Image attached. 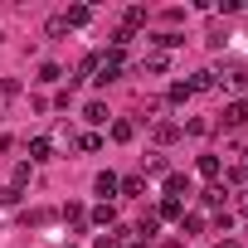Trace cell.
<instances>
[{"label": "cell", "mask_w": 248, "mask_h": 248, "mask_svg": "<svg viewBox=\"0 0 248 248\" xmlns=\"http://www.w3.org/2000/svg\"><path fill=\"white\" fill-rule=\"evenodd\" d=\"M214 88H224V93H248V68H243V63L219 68V73H214Z\"/></svg>", "instance_id": "obj_1"}, {"label": "cell", "mask_w": 248, "mask_h": 248, "mask_svg": "<svg viewBox=\"0 0 248 248\" xmlns=\"http://www.w3.org/2000/svg\"><path fill=\"white\" fill-rule=\"evenodd\" d=\"M117 185H122V180H117V175H112V170H97V180H93V190H97V195H102V204H107V200H112V195H117Z\"/></svg>", "instance_id": "obj_2"}, {"label": "cell", "mask_w": 248, "mask_h": 248, "mask_svg": "<svg viewBox=\"0 0 248 248\" xmlns=\"http://www.w3.org/2000/svg\"><path fill=\"white\" fill-rule=\"evenodd\" d=\"M185 195H190V175H175L170 170L166 175V200H185Z\"/></svg>", "instance_id": "obj_3"}, {"label": "cell", "mask_w": 248, "mask_h": 248, "mask_svg": "<svg viewBox=\"0 0 248 248\" xmlns=\"http://www.w3.org/2000/svg\"><path fill=\"white\" fill-rule=\"evenodd\" d=\"M243 122H248V102L238 97V102H229V107H224V127H243Z\"/></svg>", "instance_id": "obj_4"}, {"label": "cell", "mask_w": 248, "mask_h": 248, "mask_svg": "<svg viewBox=\"0 0 248 248\" xmlns=\"http://www.w3.org/2000/svg\"><path fill=\"white\" fill-rule=\"evenodd\" d=\"M166 68H170V59H166V54H161V49H156V54H146V59H141V73H166Z\"/></svg>", "instance_id": "obj_5"}, {"label": "cell", "mask_w": 248, "mask_h": 248, "mask_svg": "<svg viewBox=\"0 0 248 248\" xmlns=\"http://www.w3.org/2000/svg\"><path fill=\"white\" fill-rule=\"evenodd\" d=\"M49 156H54V141L49 137H34L30 141V161H49Z\"/></svg>", "instance_id": "obj_6"}, {"label": "cell", "mask_w": 248, "mask_h": 248, "mask_svg": "<svg viewBox=\"0 0 248 248\" xmlns=\"http://www.w3.org/2000/svg\"><path fill=\"white\" fill-rule=\"evenodd\" d=\"M141 25H146V10H141V5H132L127 15H122V30H127V34H132V30H141Z\"/></svg>", "instance_id": "obj_7"}, {"label": "cell", "mask_w": 248, "mask_h": 248, "mask_svg": "<svg viewBox=\"0 0 248 248\" xmlns=\"http://www.w3.org/2000/svg\"><path fill=\"white\" fill-rule=\"evenodd\" d=\"M83 117L93 122V127H97V122H107V102H102V97H93V102L83 107Z\"/></svg>", "instance_id": "obj_8"}, {"label": "cell", "mask_w": 248, "mask_h": 248, "mask_svg": "<svg viewBox=\"0 0 248 248\" xmlns=\"http://www.w3.org/2000/svg\"><path fill=\"white\" fill-rule=\"evenodd\" d=\"M63 20H68V30H83V25L93 20V10H88V5H73V10L63 15Z\"/></svg>", "instance_id": "obj_9"}, {"label": "cell", "mask_w": 248, "mask_h": 248, "mask_svg": "<svg viewBox=\"0 0 248 248\" xmlns=\"http://www.w3.org/2000/svg\"><path fill=\"white\" fill-rule=\"evenodd\" d=\"M117 190H122V195H146V175H127Z\"/></svg>", "instance_id": "obj_10"}, {"label": "cell", "mask_w": 248, "mask_h": 248, "mask_svg": "<svg viewBox=\"0 0 248 248\" xmlns=\"http://www.w3.org/2000/svg\"><path fill=\"white\" fill-rule=\"evenodd\" d=\"M122 233H127V229H112V233H97V238H93V248H122Z\"/></svg>", "instance_id": "obj_11"}, {"label": "cell", "mask_w": 248, "mask_h": 248, "mask_svg": "<svg viewBox=\"0 0 248 248\" xmlns=\"http://www.w3.org/2000/svg\"><path fill=\"white\" fill-rule=\"evenodd\" d=\"M195 170H200L204 180H214V175H219V156H200V161H195Z\"/></svg>", "instance_id": "obj_12"}, {"label": "cell", "mask_w": 248, "mask_h": 248, "mask_svg": "<svg viewBox=\"0 0 248 248\" xmlns=\"http://www.w3.org/2000/svg\"><path fill=\"white\" fill-rule=\"evenodd\" d=\"M180 214H185L180 200H161V209H156V219H180Z\"/></svg>", "instance_id": "obj_13"}, {"label": "cell", "mask_w": 248, "mask_h": 248, "mask_svg": "<svg viewBox=\"0 0 248 248\" xmlns=\"http://www.w3.org/2000/svg\"><path fill=\"white\" fill-rule=\"evenodd\" d=\"M175 137H180V127H175V122H161V127H156V141H161V146H170Z\"/></svg>", "instance_id": "obj_14"}, {"label": "cell", "mask_w": 248, "mask_h": 248, "mask_svg": "<svg viewBox=\"0 0 248 248\" xmlns=\"http://www.w3.org/2000/svg\"><path fill=\"white\" fill-rule=\"evenodd\" d=\"M156 44H161V54H166V49H180V44H185V34H175V30H166V34H156Z\"/></svg>", "instance_id": "obj_15"}, {"label": "cell", "mask_w": 248, "mask_h": 248, "mask_svg": "<svg viewBox=\"0 0 248 248\" xmlns=\"http://www.w3.org/2000/svg\"><path fill=\"white\" fill-rule=\"evenodd\" d=\"M132 137H137L132 122H112V141H132Z\"/></svg>", "instance_id": "obj_16"}, {"label": "cell", "mask_w": 248, "mask_h": 248, "mask_svg": "<svg viewBox=\"0 0 248 248\" xmlns=\"http://www.w3.org/2000/svg\"><path fill=\"white\" fill-rule=\"evenodd\" d=\"M44 34H49V39H59V34H68V20H63V15H54V20L44 25Z\"/></svg>", "instance_id": "obj_17"}, {"label": "cell", "mask_w": 248, "mask_h": 248, "mask_svg": "<svg viewBox=\"0 0 248 248\" xmlns=\"http://www.w3.org/2000/svg\"><path fill=\"white\" fill-rule=\"evenodd\" d=\"M209 88H214V73H195L190 78V93H209Z\"/></svg>", "instance_id": "obj_18"}, {"label": "cell", "mask_w": 248, "mask_h": 248, "mask_svg": "<svg viewBox=\"0 0 248 248\" xmlns=\"http://www.w3.org/2000/svg\"><path fill=\"white\" fill-rule=\"evenodd\" d=\"M73 141H78V151H97V146H102L97 132H83V137H73Z\"/></svg>", "instance_id": "obj_19"}, {"label": "cell", "mask_w": 248, "mask_h": 248, "mask_svg": "<svg viewBox=\"0 0 248 248\" xmlns=\"http://www.w3.org/2000/svg\"><path fill=\"white\" fill-rule=\"evenodd\" d=\"M200 229H204L200 214H180V233H200Z\"/></svg>", "instance_id": "obj_20"}, {"label": "cell", "mask_w": 248, "mask_h": 248, "mask_svg": "<svg viewBox=\"0 0 248 248\" xmlns=\"http://www.w3.org/2000/svg\"><path fill=\"white\" fill-rule=\"evenodd\" d=\"M59 78H63L59 63H44V68H39V83H59Z\"/></svg>", "instance_id": "obj_21"}, {"label": "cell", "mask_w": 248, "mask_h": 248, "mask_svg": "<svg viewBox=\"0 0 248 248\" xmlns=\"http://www.w3.org/2000/svg\"><path fill=\"white\" fill-rule=\"evenodd\" d=\"M200 200H204V204H214V209H219V204H224V185H209V190H204V195H200Z\"/></svg>", "instance_id": "obj_22"}, {"label": "cell", "mask_w": 248, "mask_h": 248, "mask_svg": "<svg viewBox=\"0 0 248 248\" xmlns=\"http://www.w3.org/2000/svg\"><path fill=\"white\" fill-rule=\"evenodd\" d=\"M112 219H117L112 204H97V209H93V224H112Z\"/></svg>", "instance_id": "obj_23"}, {"label": "cell", "mask_w": 248, "mask_h": 248, "mask_svg": "<svg viewBox=\"0 0 248 248\" xmlns=\"http://www.w3.org/2000/svg\"><path fill=\"white\" fill-rule=\"evenodd\" d=\"M156 229H161V219H156V214H141V224H137V233H146V238H151Z\"/></svg>", "instance_id": "obj_24"}, {"label": "cell", "mask_w": 248, "mask_h": 248, "mask_svg": "<svg viewBox=\"0 0 248 248\" xmlns=\"http://www.w3.org/2000/svg\"><path fill=\"white\" fill-rule=\"evenodd\" d=\"M185 132H190V137H204V132H209V122H204V117H190V122H185Z\"/></svg>", "instance_id": "obj_25"}, {"label": "cell", "mask_w": 248, "mask_h": 248, "mask_svg": "<svg viewBox=\"0 0 248 248\" xmlns=\"http://www.w3.org/2000/svg\"><path fill=\"white\" fill-rule=\"evenodd\" d=\"M185 97H195L190 83H170V102H185Z\"/></svg>", "instance_id": "obj_26"}, {"label": "cell", "mask_w": 248, "mask_h": 248, "mask_svg": "<svg viewBox=\"0 0 248 248\" xmlns=\"http://www.w3.org/2000/svg\"><path fill=\"white\" fill-rule=\"evenodd\" d=\"M146 175H170V170H166V156H151V161H146Z\"/></svg>", "instance_id": "obj_27"}, {"label": "cell", "mask_w": 248, "mask_h": 248, "mask_svg": "<svg viewBox=\"0 0 248 248\" xmlns=\"http://www.w3.org/2000/svg\"><path fill=\"white\" fill-rule=\"evenodd\" d=\"M214 229H219V233H229V229H233V214H229V209H219V214H214Z\"/></svg>", "instance_id": "obj_28"}, {"label": "cell", "mask_w": 248, "mask_h": 248, "mask_svg": "<svg viewBox=\"0 0 248 248\" xmlns=\"http://www.w3.org/2000/svg\"><path fill=\"white\" fill-rule=\"evenodd\" d=\"M233 209H238V214L248 219V190H238V200H233Z\"/></svg>", "instance_id": "obj_29"}, {"label": "cell", "mask_w": 248, "mask_h": 248, "mask_svg": "<svg viewBox=\"0 0 248 248\" xmlns=\"http://www.w3.org/2000/svg\"><path fill=\"white\" fill-rule=\"evenodd\" d=\"M122 248H151V243L146 238H132V243H122Z\"/></svg>", "instance_id": "obj_30"}, {"label": "cell", "mask_w": 248, "mask_h": 248, "mask_svg": "<svg viewBox=\"0 0 248 248\" xmlns=\"http://www.w3.org/2000/svg\"><path fill=\"white\" fill-rule=\"evenodd\" d=\"M219 248H243V243L238 238H219Z\"/></svg>", "instance_id": "obj_31"}]
</instances>
